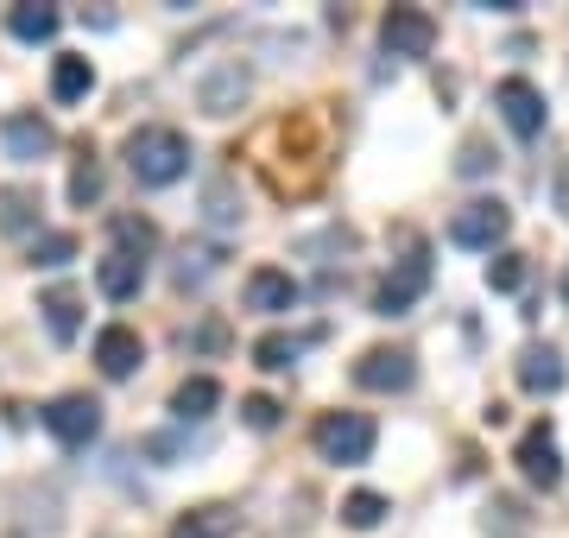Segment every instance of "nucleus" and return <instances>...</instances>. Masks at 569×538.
Instances as JSON below:
<instances>
[{"mask_svg":"<svg viewBox=\"0 0 569 538\" xmlns=\"http://www.w3.org/2000/svg\"><path fill=\"white\" fill-rule=\"evenodd\" d=\"M127 171H133L146 190L178 185L183 171H190V140H183L178 127H133V133H127Z\"/></svg>","mask_w":569,"mask_h":538,"instance_id":"nucleus-1","label":"nucleus"},{"mask_svg":"<svg viewBox=\"0 0 569 538\" xmlns=\"http://www.w3.org/2000/svg\"><path fill=\"white\" fill-rule=\"evenodd\" d=\"M373 418L367 412H323L317 418V431H310V444H317V456L323 462H336V469H355V462H367L373 456Z\"/></svg>","mask_w":569,"mask_h":538,"instance_id":"nucleus-2","label":"nucleus"},{"mask_svg":"<svg viewBox=\"0 0 569 538\" xmlns=\"http://www.w3.org/2000/svg\"><path fill=\"white\" fill-rule=\"evenodd\" d=\"M507 235H512V209L500 203V197H475V203H462L449 216V241H456V248L493 253Z\"/></svg>","mask_w":569,"mask_h":538,"instance_id":"nucleus-3","label":"nucleus"},{"mask_svg":"<svg viewBox=\"0 0 569 538\" xmlns=\"http://www.w3.org/2000/svg\"><path fill=\"white\" fill-rule=\"evenodd\" d=\"M39 418L63 450H82V444H96V431H102V406H96L89 393H58Z\"/></svg>","mask_w":569,"mask_h":538,"instance_id":"nucleus-4","label":"nucleus"},{"mask_svg":"<svg viewBox=\"0 0 569 538\" xmlns=\"http://www.w3.org/2000/svg\"><path fill=\"white\" fill-rule=\"evenodd\" d=\"M493 108H500V121L519 133V140H538L545 133V89L538 83H526V77H507V83L493 89Z\"/></svg>","mask_w":569,"mask_h":538,"instance_id":"nucleus-5","label":"nucleus"},{"mask_svg":"<svg viewBox=\"0 0 569 538\" xmlns=\"http://www.w3.org/2000/svg\"><path fill=\"white\" fill-rule=\"evenodd\" d=\"M380 44H387V58H430L437 20H430L425 7H392L387 20H380Z\"/></svg>","mask_w":569,"mask_h":538,"instance_id":"nucleus-6","label":"nucleus"},{"mask_svg":"<svg viewBox=\"0 0 569 538\" xmlns=\"http://www.w3.org/2000/svg\"><path fill=\"white\" fill-rule=\"evenodd\" d=\"M411 380H418L411 349H367L355 361V387H367V393H406Z\"/></svg>","mask_w":569,"mask_h":538,"instance_id":"nucleus-7","label":"nucleus"},{"mask_svg":"<svg viewBox=\"0 0 569 538\" xmlns=\"http://www.w3.org/2000/svg\"><path fill=\"white\" fill-rule=\"evenodd\" d=\"M512 462H519V476L531 481V488H557L563 481V450H557V437H550V425H531L526 437H519V450H512Z\"/></svg>","mask_w":569,"mask_h":538,"instance_id":"nucleus-8","label":"nucleus"},{"mask_svg":"<svg viewBox=\"0 0 569 538\" xmlns=\"http://www.w3.org/2000/svg\"><path fill=\"white\" fill-rule=\"evenodd\" d=\"M425 286H430V260L425 253H411V260H399V272H387L380 279V291H373V311L380 317H406L418 298H425Z\"/></svg>","mask_w":569,"mask_h":538,"instance_id":"nucleus-9","label":"nucleus"},{"mask_svg":"<svg viewBox=\"0 0 569 538\" xmlns=\"http://www.w3.org/2000/svg\"><path fill=\"white\" fill-rule=\"evenodd\" d=\"M241 298H247V311H260V317H284V311H298V279L291 272H279V267H253L247 272V286H241Z\"/></svg>","mask_w":569,"mask_h":538,"instance_id":"nucleus-10","label":"nucleus"},{"mask_svg":"<svg viewBox=\"0 0 569 538\" xmlns=\"http://www.w3.org/2000/svg\"><path fill=\"white\" fill-rule=\"evenodd\" d=\"M0 146H7V159L32 166V159H44V152L58 146V133H51V121H39V114H7V121H0Z\"/></svg>","mask_w":569,"mask_h":538,"instance_id":"nucleus-11","label":"nucleus"},{"mask_svg":"<svg viewBox=\"0 0 569 538\" xmlns=\"http://www.w3.org/2000/svg\"><path fill=\"white\" fill-rule=\"evenodd\" d=\"M146 361V342L140 330H127V323H108L102 336H96V368L108 373V380H127V373Z\"/></svg>","mask_w":569,"mask_h":538,"instance_id":"nucleus-12","label":"nucleus"},{"mask_svg":"<svg viewBox=\"0 0 569 538\" xmlns=\"http://www.w3.org/2000/svg\"><path fill=\"white\" fill-rule=\"evenodd\" d=\"M563 380H569V368H563V355L550 349V342L519 349V387H526V393H563Z\"/></svg>","mask_w":569,"mask_h":538,"instance_id":"nucleus-13","label":"nucleus"},{"mask_svg":"<svg viewBox=\"0 0 569 538\" xmlns=\"http://www.w3.org/2000/svg\"><path fill=\"white\" fill-rule=\"evenodd\" d=\"M197 102H203V114H234V108L247 102V70H241V63L209 70L203 83H197Z\"/></svg>","mask_w":569,"mask_h":538,"instance_id":"nucleus-14","label":"nucleus"},{"mask_svg":"<svg viewBox=\"0 0 569 538\" xmlns=\"http://www.w3.org/2000/svg\"><path fill=\"white\" fill-rule=\"evenodd\" d=\"M96 286H102V298H114V305H127V298H140L146 286V260H133V253H108L102 267H96Z\"/></svg>","mask_w":569,"mask_h":538,"instance_id":"nucleus-15","label":"nucleus"},{"mask_svg":"<svg viewBox=\"0 0 569 538\" xmlns=\"http://www.w3.org/2000/svg\"><path fill=\"white\" fill-rule=\"evenodd\" d=\"M39 311H44V330H51V342H77V330H82V298H77L70 286L39 291Z\"/></svg>","mask_w":569,"mask_h":538,"instance_id":"nucleus-16","label":"nucleus"},{"mask_svg":"<svg viewBox=\"0 0 569 538\" xmlns=\"http://www.w3.org/2000/svg\"><path fill=\"white\" fill-rule=\"evenodd\" d=\"M234 526H241V514H234V507H222V500H209V507L178 514L171 538H234Z\"/></svg>","mask_w":569,"mask_h":538,"instance_id":"nucleus-17","label":"nucleus"},{"mask_svg":"<svg viewBox=\"0 0 569 538\" xmlns=\"http://www.w3.org/2000/svg\"><path fill=\"white\" fill-rule=\"evenodd\" d=\"M58 26H63V13H58V7H44V0H26V7H13V13H7V32H13V39H26V44L58 39Z\"/></svg>","mask_w":569,"mask_h":538,"instance_id":"nucleus-18","label":"nucleus"},{"mask_svg":"<svg viewBox=\"0 0 569 538\" xmlns=\"http://www.w3.org/2000/svg\"><path fill=\"white\" fill-rule=\"evenodd\" d=\"M39 190L32 185H7L0 190V228H7V235H32V222H39Z\"/></svg>","mask_w":569,"mask_h":538,"instance_id":"nucleus-19","label":"nucleus"},{"mask_svg":"<svg viewBox=\"0 0 569 538\" xmlns=\"http://www.w3.org/2000/svg\"><path fill=\"white\" fill-rule=\"evenodd\" d=\"M216 406H222V387H216L209 373H190V380H183L178 393H171V412H178L183 425H190V418H209Z\"/></svg>","mask_w":569,"mask_h":538,"instance_id":"nucleus-20","label":"nucleus"},{"mask_svg":"<svg viewBox=\"0 0 569 538\" xmlns=\"http://www.w3.org/2000/svg\"><path fill=\"white\" fill-rule=\"evenodd\" d=\"M89 89H96V63L89 58H58L51 63V96H58V102H82Z\"/></svg>","mask_w":569,"mask_h":538,"instance_id":"nucleus-21","label":"nucleus"},{"mask_svg":"<svg viewBox=\"0 0 569 538\" xmlns=\"http://www.w3.org/2000/svg\"><path fill=\"white\" fill-rule=\"evenodd\" d=\"M305 355V336H284V330H272V336H260L253 342V368H266V373H284L291 361Z\"/></svg>","mask_w":569,"mask_h":538,"instance_id":"nucleus-22","label":"nucleus"},{"mask_svg":"<svg viewBox=\"0 0 569 538\" xmlns=\"http://www.w3.org/2000/svg\"><path fill=\"white\" fill-rule=\"evenodd\" d=\"M387 495H373V488H361V495H348L342 500V526H355V532H373L380 519H387Z\"/></svg>","mask_w":569,"mask_h":538,"instance_id":"nucleus-23","label":"nucleus"},{"mask_svg":"<svg viewBox=\"0 0 569 538\" xmlns=\"http://www.w3.org/2000/svg\"><path fill=\"white\" fill-rule=\"evenodd\" d=\"M114 241H121V253L146 260V253L159 248V228L146 222V216H114Z\"/></svg>","mask_w":569,"mask_h":538,"instance_id":"nucleus-24","label":"nucleus"},{"mask_svg":"<svg viewBox=\"0 0 569 538\" xmlns=\"http://www.w3.org/2000/svg\"><path fill=\"white\" fill-rule=\"evenodd\" d=\"M70 260H77V235H63V228L32 235V267H70Z\"/></svg>","mask_w":569,"mask_h":538,"instance_id":"nucleus-25","label":"nucleus"},{"mask_svg":"<svg viewBox=\"0 0 569 538\" xmlns=\"http://www.w3.org/2000/svg\"><path fill=\"white\" fill-rule=\"evenodd\" d=\"M216 267H222V248H183V253H178V272H171V279H178V286H203Z\"/></svg>","mask_w":569,"mask_h":538,"instance_id":"nucleus-26","label":"nucleus"},{"mask_svg":"<svg viewBox=\"0 0 569 538\" xmlns=\"http://www.w3.org/2000/svg\"><path fill=\"white\" fill-rule=\"evenodd\" d=\"M102 197V166H96V152H82L77 159V171H70V203L77 209H89Z\"/></svg>","mask_w":569,"mask_h":538,"instance_id":"nucleus-27","label":"nucleus"},{"mask_svg":"<svg viewBox=\"0 0 569 538\" xmlns=\"http://www.w3.org/2000/svg\"><path fill=\"white\" fill-rule=\"evenodd\" d=\"M241 425L247 431H279V399L272 393H247L241 399Z\"/></svg>","mask_w":569,"mask_h":538,"instance_id":"nucleus-28","label":"nucleus"},{"mask_svg":"<svg viewBox=\"0 0 569 538\" xmlns=\"http://www.w3.org/2000/svg\"><path fill=\"white\" fill-rule=\"evenodd\" d=\"M488 286L493 291H519L526 286V260H519V253H493L488 260Z\"/></svg>","mask_w":569,"mask_h":538,"instance_id":"nucleus-29","label":"nucleus"},{"mask_svg":"<svg viewBox=\"0 0 569 538\" xmlns=\"http://www.w3.org/2000/svg\"><path fill=\"white\" fill-rule=\"evenodd\" d=\"M488 166H493V159H488V146L475 140V146H468V152H462V171H488Z\"/></svg>","mask_w":569,"mask_h":538,"instance_id":"nucleus-30","label":"nucleus"},{"mask_svg":"<svg viewBox=\"0 0 569 538\" xmlns=\"http://www.w3.org/2000/svg\"><path fill=\"white\" fill-rule=\"evenodd\" d=\"M550 197H557V209H563V222H569V166L557 171V185H550Z\"/></svg>","mask_w":569,"mask_h":538,"instance_id":"nucleus-31","label":"nucleus"},{"mask_svg":"<svg viewBox=\"0 0 569 538\" xmlns=\"http://www.w3.org/2000/svg\"><path fill=\"white\" fill-rule=\"evenodd\" d=\"M563 305H569V267H563Z\"/></svg>","mask_w":569,"mask_h":538,"instance_id":"nucleus-32","label":"nucleus"}]
</instances>
